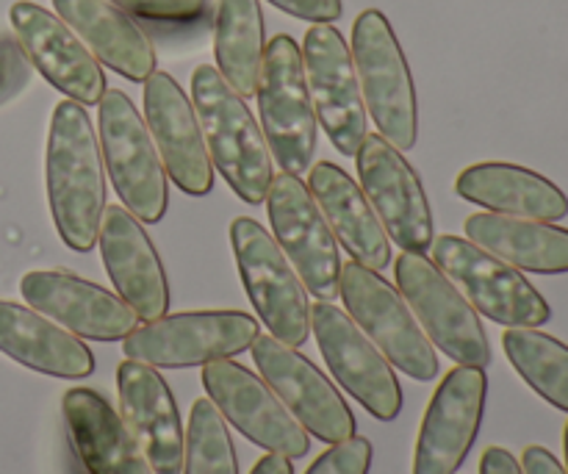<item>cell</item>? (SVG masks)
<instances>
[{"label":"cell","instance_id":"d6986e66","mask_svg":"<svg viewBox=\"0 0 568 474\" xmlns=\"http://www.w3.org/2000/svg\"><path fill=\"white\" fill-rule=\"evenodd\" d=\"M144 122L172 183L192 198H205L214 189V164L194 103L170 72L155 70L144 81Z\"/></svg>","mask_w":568,"mask_h":474},{"label":"cell","instance_id":"3957f363","mask_svg":"<svg viewBox=\"0 0 568 474\" xmlns=\"http://www.w3.org/2000/svg\"><path fill=\"white\" fill-rule=\"evenodd\" d=\"M353 61L364 94L366 114L383 139L397 150L416 148L419 103L408 59L381 9L361 11L353 26Z\"/></svg>","mask_w":568,"mask_h":474},{"label":"cell","instance_id":"1f68e13d","mask_svg":"<svg viewBox=\"0 0 568 474\" xmlns=\"http://www.w3.org/2000/svg\"><path fill=\"white\" fill-rule=\"evenodd\" d=\"M372 458H375V450L369 438L353 436L325 450L305 474H369Z\"/></svg>","mask_w":568,"mask_h":474},{"label":"cell","instance_id":"83f0119b","mask_svg":"<svg viewBox=\"0 0 568 474\" xmlns=\"http://www.w3.org/2000/svg\"><path fill=\"white\" fill-rule=\"evenodd\" d=\"M464 231L477 248L499 255L521 272H536V275L568 272V228L555 222L480 211L466 220Z\"/></svg>","mask_w":568,"mask_h":474},{"label":"cell","instance_id":"30bf717a","mask_svg":"<svg viewBox=\"0 0 568 474\" xmlns=\"http://www.w3.org/2000/svg\"><path fill=\"white\" fill-rule=\"evenodd\" d=\"M433 259L466 294L477 314L505 327H541L552 320L544 294L499 255L447 233L433 242Z\"/></svg>","mask_w":568,"mask_h":474},{"label":"cell","instance_id":"d590c367","mask_svg":"<svg viewBox=\"0 0 568 474\" xmlns=\"http://www.w3.org/2000/svg\"><path fill=\"white\" fill-rule=\"evenodd\" d=\"M521 472L525 474H566V466H560V461L549 453L547 447H532L525 450L521 455Z\"/></svg>","mask_w":568,"mask_h":474},{"label":"cell","instance_id":"52a82bcc","mask_svg":"<svg viewBox=\"0 0 568 474\" xmlns=\"http://www.w3.org/2000/svg\"><path fill=\"white\" fill-rule=\"evenodd\" d=\"M258 331V320L244 311H181L136 325L122 339V353L155 370H186L244 353Z\"/></svg>","mask_w":568,"mask_h":474},{"label":"cell","instance_id":"8d00e7d4","mask_svg":"<svg viewBox=\"0 0 568 474\" xmlns=\"http://www.w3.org/2000/svg\"><path fill=\"white\" fill-rule=\"evenodd\" d=\"M480 474H525L514 453L505 447H488L480 458Z\"/></svg>","mask_w":568,"mask_h":474},{"label":"cell","instance_id":"9a60e30c","mask_svg":"<svg viewBox=\"0 0 568 474\" xmlns=\"http://www.w3.org/2000/svg\"><path fill=\"white\" fill-rule=\"evenodd\" d=\"M303 64L316 122L338 153L355 155L369 133V114L347 39L331 22H314L305 33Z\"/></svg>","mask_w":568,"mask_h":474},{"label":"cell","instance_id":"6da1fadb","mask_svg":"<svg viewBox=\"0 0 568 474\" xmlns=\"http://www.w3.org/2000/svg\"><path fill=\"white\" fill-rule=\"evenodd\" d=\"M44 181L61 242L75 253H89L98 244L109 189L100 139L87 105L75 100H61L50 117Z\"/></svg>","mask_w":568,"mask_h":474},{"label":"cell","instance_id":"4dcf8cb0","mask_svg":"<svg viewBox=\"0 0 568 474\" xmlns=\"http://www.w3.org/2000/svg\"><path fill=\"white\" fill-rule=\"evenodd\" d=\"M183 474H239L231 427L209 397L194 400L189 414Z\"/></svg>","mask_w":568,"mask_h":474},{"label":"cell","instance_id":"8fae6325","mask_svg":"<svg viewBox=\"0 0 568 474\" xmlns=\"http://www.w3.org/2000/svg\"><path fill=\"white\" fill-rule=\"evenodd\" d=\"M311 333L331 375L349 397L358 400V405L381 422H394L403 414V386L392 361L355 325L347 311L316 300L311 305Z\"/></svg>","mask_w":568,"mask_h":474},{"label":"cell","instance_id":"f546056e","mask_svg":"<svg viewBox=\"0 0 568 474\" xmlns=\"http://www.w3.org/2000/svg\"><path fill=\"white\" fill-rule=\"evenodd\" d=\"M503 350L538 397L568 414V344L538 327H508Z\"/></svg>","mask_w":568,"mask_h":474},{"label":"cell","instance_id":"277c9868","mask_svg":"<svg viewBox=\"0 0 568 474\" xmlns=\"http://www.w3.org/2000/svg\"><path fill=\"white\" fill-rule=\"evenodd\" d=\"M261 131L281 172L305 175L316 153V109L305 78L303 50L288 33L266 44L258 89Z\"/></svg>","mask_w":568,"mask_h":474},{"label":"cell","instance_id":"9c48e42d","mask_svg":"<svg viewBox=\"0 0 568 474\" xmlns=\"http://www.w3.org/2000/svg\"><path fill=\"white\" fill-rule=\"evenodd\" d=\"M397 289L414 311L416 322L433 347L460 366L491 364V344L475 305L453 283V278L425 253H405L394 264Z\"/></svg>","mask_w":568,"mask_h":474},{"label":"cell","instance_id":"f35d334b","mask_svg":"<svg viewBox=\"0 0 568 474\" xmlns=\"http://www.w3.org/2000/svg\"><path fill=\"white\" fill-rule=\"evenodd\" d=\"M564 453H566V474H568V422H566V431H564Z\"/></svg>","mask_w":568,"mask_h":474},{"label":"cell","instance_id":"cb8c5ba5","mask_svg":"<svg viewBox=\"0 0 568 474\" xmlns=\"http://www.w3.org/2000/svg\"><path fill=\"white\" fill-rule=\"evenodd\" d=\"M0 353L39 375L83 381L94 372V353L31 305L0 300Z\"/></svg>","mask_w":568,"mask_h":474},{"label":"cell","instance_id":"e0dca14e","mask_svg":"<svg viewBox=\"0 0 568 474\" xmlns=\"http://www.w3.org/2000/svg\"><path fill=\"white\" fill-rule=\"evenodd\" d=\"M488 377L480 366L449 370L422 420L414 474H455L469 458L486 414Z\"/></svg>","mask_w":568,"mask_h":474},{"label":"cell","instance_id":"7402d4cb","mask_svg":"<svg viewBox=\"0 0 568 474\" xmlns=\"http://www.w3.org/2000/svg\"><path fill=\"white\" fill-rule=\"evenodd\" d=\"M122 422L142 453L148 455L155 474H183L186 427L181 422L175 394L161 372L142 361L125 359L116 370Z\"/></svg>","mask_w":568,"mask_h":474},{"label":"cell","instance_id":"603a6c76","mask_svg":"<svg viewBox=\"0 0 568 474\" xmlns=\"http://www.w3.org/2000/svg\"><path fill=\"white\" fill-rule=\"evenodd\" d=\"M308 189L336 242L353 255V261L377 272L392 264V239L377 220L361 183H355L333 161H320L308 170Z\"/></svg>","mask_w":568,"mask_h":474},{"label":"cell","instance_id":"d4e9b609","mask_svg":"<svg viewBox=\"0 0 568 474\" xmlns=\"http://www.w3.org/2000/svg\"><path fill=\"white\" fill-rule=\"evenodd\" d=\"M61 405L72 447L89 474H155L133 433L103 394L94 389H70Z\"/></svg>","mask_w":568,"mask_h":474},{"label":"cell","instance_id":"7a4b0ae2","mask_svg":"<svg viewBox=\"0 0 568 474\" xmlns=\"http://www.w3.org/2000/svg\"><path fill=\"white\" fill-rule=\"evenodd\" d=\"M192 94L211 164L220 170L239 200L261 205L270 194L275 170L270 144L247 100L211 64H200L194 70Z\"/></svg>","mask_w":568,"mask_h":474},{"label":"cell","instance_id":"d6a6232c","mask_svg":"<svg viewBox=\"0 0 568 474\" xmlns=\"http://www.w3.org/2000/svg\"><path fill=\"white\" fill-rule=\"evenodd\" d=\"M33 64L22 50L20 39L0 33V105L22 92L31 83Z\"/></svg>","mask_w":568,"mask_h":474},{"label":"cell","instance_id":"484cf974","mask_svg":"<svg viewBox=\"0 0 568 474\" xmlns=\"http://www.w3.org/2000/svg\"><path fill=\"white\" fill-rule=\"evenodd\" d=\"M55 14L114 72L144 83L155 72V48L144 28L111 0H53Z\"/></svg>","mask_w":568,"mask_h":474},{"label":"cell","instance_id":"8992f818","mask_svg":"<svg viewBox=\"0 0 568 474\" xmlns=\"http://www.w3.org/2000/svg\"><path fill=\"white\" fill-rule=\"evenodd\" d=\"M100 150L105 170L120 194L122 205L136 220H164L170 205V175L148 122L122 89H105L100 98Z\"/></svg>","mask_w":568,"mask_h":474},{"label":"cell","instance_id":"e575fe53","mask_svg":"<svg viewBox=\"0 0 568 474\" xmlns=\"http://www.w3.org/2000/svg\"><path fill=\"white\" fill-rule=\"evenodd\" d=\"M270 3L308 22H336L344 14L342 0H270Z\"/></svg>","mask_w":568,"mask_h":474},{"label":"cell","instance_id":"5bb4252c","mask_svg":"<svg viewBox=\"0 0 568 474\" xmlns=\"http://www.w3.org/2000/svg\"><path fill=\"white\" fill-rule=\"evenodd\" d=\"M355 159L361 189L388 239H394L405 253H427L436 242V222L419 172L410 167L403 150L394 148L381 133H366Z\"/></svg>","mask_w":568,"mask_h":474},{"label":"cell","instance_id":"7c38bea8","mask_svg":"<svg viewBox=\"0 0 568 474\" xmlns=\"http://www.w3.org/2000/svg\"><path fill=\"white\" fill-rule=\"evenodd\" d=\"M266 211L277 248L283 250L308 294L333 303L338 297L342 255L311 189L297 175L281 172L272 178Z\"/></svg>","mask_w":568,"mask_h":474},{"label":"cell","instance_id":"ac0fdd59","mask_svg":"<svg viewBox=\"0 0 568 474\" xmlns=\"http://www.w3.org/2000/svg\"><path fill=\"white\" fill-rule=\"evenodd\" d=\"M14 37L39 75L81 105H98L105 94V72L92 50L59 14L31 0H17L9 11Z\"/></svg>","mask_w":568,"mask_h":474},{"label":"cell","instance_id":"2e32d148","mask_svg":"<svg viewBox=\"0 0 568 474\" xmlns=\"http://www.w3.org/2000/svg\"><path fill=\"white\" fill-rule=\"evenodd\" d=\"M253 361L272 392L283 400L294 420L325 444L347 442L355 436V414L325 372L297 353V347L261 336L253 342Z\"/></svg>","mask_w":568,"mask_h":474},{"label":"cell","instance_id":"ffe728a7","mask_svg":"<svg viewBox=\"0 0 568 474\" xmlns=\"http://www.w3.org/2000/svg\"><path fill=\"white\" fill-rule=\"evenodd\" d=\"M20 292L33 311L50 316L78 339L122 342L139 325V316L120 294L64 270L28 272Z\"/></svg>","mask_w":568,"mask_h":474},{"label":"cell","instance_id":"4fadbf2b","mask_svg":"<svg viewBox=\"0 0 568 474\" xmlns=\"http://www.w3.org/2000/svg\"><path fill=\"white\" fill-rule=\"evenodd\" d=\"M203 386L227 425L258 444L266 453L288 461L305 458L311 450V433L292 416L270 383L231 359L211 361L203 366Z\"/></svg>","mask_w":568,"mask_h":474},{"label":"cell","instance_id":"ba28073f","mask_svg":"<svg viewBox=\"0 0 568 474\" xmlns=\"http://www.w3.org/2000/svg\"><path fill=\"white\" fill-rule=\"evenodd\" d=\"M338 297L347 305L355 325L377 344L383 355L408 377L430 383L438 377V355L427 333L416 322L399 289L377 270L349 261L342 264Z\"/></svg>","mask_w":568,"mask_h":474},{"label":"cell","instance_id":"74e56055","mask_svg":"<svg viewBox=\"0 0 568 474\" xmlns=\"http://www.w3.org/2000/svg\"><path fill=\"white\" fill-rule=\"evenodd\" d=\"M250 474H294V466H292V461L283 458V455L266 453L264 458L253 466V472Z\"/></svg>","mask_w":568,"mask_h":474},{"label":"cell","instance_id":"836d02e7","mask_svg":"<svg viewBox=\"0 0 568 474\" xmlns=\"http://www.w3.org/2000/svg\"><path fill=\"white\" fill-rule=\"evenodd\" d=\"M111 3L125 9L128 14L159 22H192L205 11V0H111Z\"/></svg>","mask_w":568,"mask_h":474},{"label":"cell","instance_id":"4316f807","mask_svg":"<svg viewBox=\"0 0 568 474\" xmlns=\"http://www.w3.org/2000/svg\"><path fill=\"white\" fill-rule=\"evenodd\" d=\"M455 192L491 214L544 222H560L568 216V198L558 183L508 161L466 167L455 181Z\"/></svg>","mask_w":568,"mask_h":474},{"label":"cell","instance_id":"5b68a950","mask_svg":"<svg viewBox=\"0 0 568 474\" xmlns=\"http://www.w3.org/2000/svg\"><path fill=\"white\" fill-rule=\"evenodd\" d=\"M231 244L244 292L270 336L288 347H303L311 336L308 289L275 236L253 216H236L231 222Z\"/></svg>","mask_w":568,"mask_h":474},{"label":"cell","instance_id":"44dd1931","mask_svg":"<svg viewBox=\"0 0 568 474\" xmlns=\"http://www.w3.org/2000/svg\"><path fill=\"white\" fill-rule=\"evenodd\" d=\"M98 244L116 294L133 314L144 322L164 316L170 309V281L142 220L125 205H105Z\"/></svg>","mask_w":568,"mask_h":474},{"label":"cell","instance_id":"f1b7e54d","mask_svg":"<svg viewBox=\"0 0 568 474\" xmlns=\"http://www.w3.org/2000/svg\"><path fill=\"white\" fill-rule=\"evenodd\" d=\"M214 53L222 78L244 100L253 98L266 56L261 0H220L216 3Z\"/></svg>","mask_w":568,"mask_h":474}]
</instances>
